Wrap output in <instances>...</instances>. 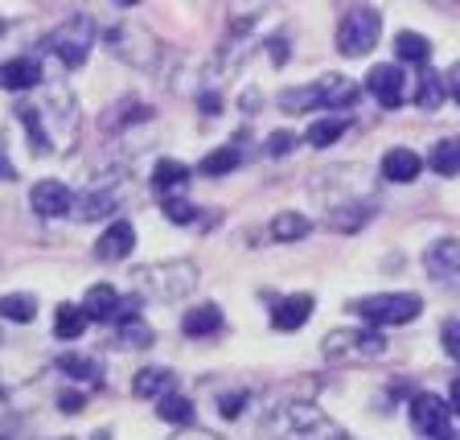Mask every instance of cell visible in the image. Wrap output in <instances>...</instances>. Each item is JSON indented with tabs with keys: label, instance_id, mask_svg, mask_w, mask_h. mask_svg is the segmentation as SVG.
<instances>
[{
	"label": "cell",
	"instance_id": "obj_1",
	"mask_svg": "<svg viewBox=\"0 0 460 440\" xmlns=\"http://www.w3.org/2000/svg\"><path fill=\"white\" fill-rule=\"evenodd\" d=\"M17 115L25 120V136L33 144V157H49L54 144H75L78 140V107L66 91H49L46 107L41 103H21Z\"/></svg>",
	"mask_w": 460,
	"mask_h": 440
},
{
	"label": "cell",
	"instance_id": "obj_2",
	"mask_svg": "<svg viewBox=\"0 0 460 440\" xmlns=\"http://www.w3.org/2000/svg\"><path fill=\"white\" fill-rule=\"evenodd\" d=\"M321 355L333 366H358V363H378L386 355V337L378 329H333L321 337Z\"/></svg>",
	"mask_w": 460,
	"mask_h": 440
},
{
	"label": "cell",
	"instance_id": "obj_3",
	"mask_svg": "<svg viewBox=\"0 0 460 440\" xmlns=\"http://www.w3.org/2000/svg\"><path fill=\"white\" fill-rule=\"evenodd\" d=\"M136 284H140L144 297L153 301H181L198 288V268L190 259H169V264H148V268L136 272Z\"/></svg>",
	"mask_w": 460,
	"mask_h": 440
},
{
	"label": "cell",
	"instance_id": "obj_4",
	"mask_svg": "<svg viewBox=\"0 0 460 440\" xmlns=\"http://www.w3.org/2000/svg\"><path fill=\"white\" fill-rule=\"evenodd\" d=\"M95 41H99L95 21L83 17V13H75V17H66V21H62V25H58L54 33L46 38V49H54L62 67L78 70V67L86 62V54L95 49Z\"/></svg>",
	"mask_w": 460,
	"mask_h": 440
},
{
	"label": "cell",
	"instance_id": "obj_5",
	"mask_svg": "<svg viewBox=\"0 0 460 440\" xmlns=\"http://www.w3.org/2000/svg\"><path fill=\"white\" fill-rule=\"evenodd\" d=\"M349 309H354L370 329H378V326H407V321H415V317L423 313V301L415 297V292H378V297L354 301Z\"/></svg>",
	"mask_w": 460,
	"mask_h": 440
},
{
	"label": "cell",
	"instance_id": "obj_6",
	"mask_svg": "<svg viewBox=\"0 0 460 440\" xmlns=\"http://www.w3.org/2000/svg\"><path fill=\"white\" fill-rule=\"evenodd\" d=\"M378 38H383V17H378V9H349L341 17V25H337V49H341L345 58L370 54V49L378 46Z\"/></svg>",
	"mask_w": 460,
	"mask_h": 440
},
{
	"label": "cell",
	"instance_id": "obj_7",
	"mask_svg": "<svg viewBox=\"0 0 460 440\" xmlns=\"http://www.w3.org/2000/svg\"><path fill=\"white\" fill-rule=\"evenodd\" d=\"M279 428H288V440H300V436L341 440V428H337L321 408H313V403H292V408H284V412H279Z\"/></svg>",
	"mask_w": 460,
	"mask_h": 440
},
{
	"label": "cell",
	"instance_id": "obj_8",
	"mask_svg": "<svg viewBox=\"0 0 460 440\" xmlns=\"http://www.w3.org/2000/svg\"><path fill=\"white\" fill-rule=\"evenodd\" d=\"M411 428L428 440H456L452 436V408L431 391L411 395Z\"/></svg>",
	"mask_w": 460,
	"mask_h": 440
},
{
	"label": "cell",
	"instance_id": "obj_9",
	"mask_svg": "<svg viewBox=\"0 0 460 440\" xmlns=\"http://www.w3.org/2000/svg\"><path fill=\"white\" fill-rule=\"evenodd\" d=\"M119 202H124V177H107V182H95L83 198L75 202L78 211V222H99L107 214L119 211Z\"/></svg>",
	"mask_w": 460,
	"mask_h": 440
},
{
	"label": "cell",
	"instance_id": "obj_10",
	"mask_svg": "<svg viewBox=\"0 0 460 440\" xmlns=\"http://www.w3.org/2000/svg\"><path fill=\"white\" fill-rule=\"evenodd\" d=\"M29 206H33L38 219H62V214L75 206V193H70L62 182L46 177V182H33V190H29Z\"/></svg>",
	"mask_w": 460,
	"mask_h": 440
},
{
	"label": "cell",
	"instance_id": "obj_11",
	"mask_svg": "<svg viewBox=\"0 0 460 440\" xmlns=\"http://www.w3.org/2000/svg\"><path fill=\"white\" fill-rule=\"evenodd\" d=\"M423 268H428V276L440 280V284L460 288V239L431 243L428 256H423Z\"/></svg>",
	"mask_w": 460,
	"mask_h": 440
},
{
	"label": "cell",
	"instance_id": "obj_12",
	"mask_svg": "<svg viewBox=\"0 0 460 440\" xmlns=\"http://www.w3.org/2000/svg\"><path fill=\"white\" fill-rule=\"evenodd\" d=\"M41 78H46V70H41V58L38 54L9 58V62L0 67V86H4V91H13V95L41 86Z\"/></svg>",
	"mask_w": 460,
	"mask_h": 440
},
{
	"label": "cell",
	"instance_id": "obj_13",
	"mask_svg": "<svg viewBox=\"0 0 460 440\" xmlns=\"http://www.w3.org/2000/svg\"><path fill=\"white\" fill-rule=\"evenodd\" d=\"M132 251H136V227L128 219H115L95 243V256L103 259V264H119V259H128Z\"/></svg>",
	"mask_w": 460,
	"mask_h": 440
},
{
	"label": "cell",
	"instance_id": "obj_14",
	"mask_svg": "<svg viewBox=\"0 0 460 440\" xmlns=\"http://www.w3.org/2000/svg\"><path fill=\"white\" fill-rule=\"evenodd\" d=\"M402 86L407 83H402V70L394 67V62H383V67H374L370 75H366V91H370L383 107H399L402 99H407L402 95Z\"/></svg>",
	"mask_w": 460,
	"mask_h": 440
},
{
	"label": "cell",
	"instance_id": "obj_15",
	"mask_svg": "<svg viewBox=\"0 0 460 440\" xmlns=\"http://www.w3.org/2000/svg\"><path fill=\"white\" fill-rule=\"evenodd\" d=\"M308 317H313V297H308V292H296V297H284L271 305V326H276L279 334L300 329Z\"/></svg>",
	"mask_w": 460,
	"mask_h": 440
},
{
	"label": "cell",
	"instance_id": "obj_16",
	"mask_svg": "<svg viewBox=\"0 0 460 440\" xmlns=\"http://www.w3.org/2000/svg\"><path fill=\"white\" fill-rule=\"evenodd\" d=\"M316 86V99H321V107H354L358 95H362V86L354 83V78H345V75H325Z\"/></svg>",
	"mask_w": 460,
	"mask_h": 440
},
{
	"label": "cell",
	"instance_id": "obj_17",
	"mask_svg": "<svg viewBox=\"0 0 460 440\" xmlns=\"http://www.w3.org/2000/svg\"><path fill=\"white\" fill-rule=\"evenodd\" d=\"M423 173V157L411 153V148H391V153L383 157V177L386 182H415Z\"/></svg>",
	"mask_w": 460,
	"mask_h": 440
},
{
	"label": "cell",
	"instance_id": "obj_18",
	"mask_svg": "<svg viewBox=\"0 0 460 440\" xmlns=\"http://www.w3.org/2000/svg\"><path fill=\"white\" fill-rule=\"evenodd\" d=\"M78 309L86 313V321H115V313H119V292H115L111 284H95Z\"/></svg>",
	"mask_w": 460,
	"mask_h": 440
},
{
	"label": "cell",
	"instance_id": "obj_19",
	"mask_svg": "<svg viewBox=\"0 0 460 440\" xmlns=\"http://www.w3.org/2000/svg\"><path fill=\"white\" fill-rule=\"evenodd\" d=\"M169 391H172V371H164V366H144L132 379V395H140V400H161Z\"/></svg>",
	"mask_w": 460,
	"mask_h": 440
},
{
	"label": "cell",
	"instance_id": "obj_20",
	"mask_svg": "<svg viewBox=\"0 0 460 440\" xmlns=\"http://www.w3.org/2000/svg\"><path fill=\"white\" fill-rule=\"evenodd\" d=\"M181 329H185L190 337H210V334H218V329H222V309L210 305V301H206V305H198V309H190V313L181 317Z\"/></svg>",
	"mask_w": 460,
	"mask_h": 440
},
{
	"label": "cell",
	"instance_id": "obj_21",
	"mask_svg": "<svg viewBox=\"0 0 460 440\" xmlns=\"http://www.w3.org/2000/svg\"><path fill=\"white\" fill-rule=\"evenodd\" d=\"M190 173H193L190 165L172 161V157H161V161H156V169H153V185L164 193V198H172V190H177V185L190 182Z\"/></svg>",
	"mask_w": 460,
	"mask_h": 440
},
{
	"label": "cell",
	"instance_id": "obj_22",
	"mask_svg": "<svg viewBox=\"0 0 460 440\" xmlns=\"http://www.w3.org/2000/svg\"><path fill=\"white\" fill-rule=\"evenodd\" d=\"M394 54H399L402 62L428 67V62H431V41L423 38V33H411V29H402V33H394Z\"/></svg>",
	"mask_w": 460,
	"mask_h": 440
},
{
	"label": "cell",
	"instance_id": "obj_23",
	"mask_svg": "<svg viewBox=\"0 0 460 440\" xmlns=\"http://www.w3.org/2000/svg\"><path fill=\"white\" fill-rule=\"evenodd\" d=\"M428 165L440 177H460V136H448L428 153Z\"/></svg>",
	"mask_w": 460,
	"mask_h": 440
},
{
	"label": "cell",
	"instance_id": "obj_24",
	"mask_svg": "<svg viewBox=\"0 0 460 440\" xmlns=\"http://www.w3.org/2000/svg\"><path fill=\"white\" fill-rule=\"evenodd\" d=\"M308 230H313V222L305 219V214H292V211H284V214H276L271 219V227H268V235L276 243H296V239H305Z\"/></svg>",
	"mask_w": 460,
	"mask_h": 440
},
{
	"label": "cell",
	"instance_id": "obj_25",
	"mask_svg": "<svg viewBox=\"0 0 460 440\" xmlns=\"http://www.w3.org/2000/svg\"><path fill=\"white\" fill-rule=\"evenodd\" d=\"M86 313L78 305H58V313H54V334L62 337V342H75V337H83L86 334Z\"/></svg>",
	"mask_w": 460,
	"mask_h": 440
},
{
	"label": "cell",
	"instance_id": "obj_26",
	"mask_svg": "<svg viewBox=\"0 0 460 440\" xmlns=\"http://www.w3.org/2000/svg\"><path fill=\"white\" fill-rule=\"evenodd\" d=\"M444 95H448V91H444V78L436 75L431 67H423V75H420V91H415V103H420L423 112H436V107L444 103Z\"/></svg>",
	"mask_w": 460,
	"mask_h": 440
},
{
	"label": "cell",
	"instance_id": "obj_27",
	"mask_svg": "<svg viewBox=\"0 0 460 440\" xmlns=\"http://www.w3.org/2000/svg\"><path fill=\"white\" fill-rule=\"evenodd\" d=\"M156 416H161L164 424H190L193 420V403L185 400V395L169 391V395H161V400H156Z\"/></svg>",
	"mask_w": 460,
	"mask_h": 440
},
{
	"label": "cell",
	"instance_id": "obj_28",
	"mask_svg": "<svg viewBox=\"0 0 460 440\" xmlns=\"http://www.w3.org/2000/svg\"><path fill=\"white\" fill-rule=\"evenodd\" d=\"M239 165H243V153H239V148H234V144H226V148H214V153L206 157V161H201L198 169L206 173V177H222V173L239 169Z\"/></svg>",
	"mask_w": 460,
	"mask_h": 440
},
{
	"label": "cell",
	"instance_id": "obj_29",
	"mask_svg": "<svg viewBox=\"0 0 460 440\" xmlns=\"http://www.w3.org/2000/svg\"><path fill=\"white\" fill-rule=\"evenodd\" d=\"M33 313H38V301L29 297V292H13V297L0 301V317H9V321H17V326L33 321Z\"/></svg>",
	"mask_w": 460,
	"mask_h": 440
},
{
	"label": "cell",
	"instance_id": "obj_30",
	"mask_svg": "<svg viewBox=\"0 0 460 440\" xmlns=\"http://www.w3.org/2000/svg\"><path fill=\"white\" fill-rule=\"evenodd\" d=\"M321 99H316V86H296V91H284L279 95V112H316Z\"/></svg>",
	"mask_w": 460,
	"mask_h": 440
},
{
	"label": "cell",
	"instance_id": "obj_31",
	"mask_svg": "<svg viewBox=\"0 0 460 440\" xmlns=\"http://www.w3.org/2000/svg\"><path fill=\"white\" fill-rule=\"evenodd\" d=\"M329 222H333L337 230H358L370 222V206H362V202H354V206H337L333 214H329Z\"/></svg>",
	"mask_w": 460,
	"mask_h": 440
},
{
	"label": "cell",
	"instance_id": "obj_32",
	"mask_svg": "<svg viewBox=\"0 0 460 440\" xmlns=\"http://www.w3.org/2000/svg\"><path fill=\"white\" fill-rule=\"evenodd\" d=\"M341 132H345V120H337V115H333V120H313V128H308L305 140L313 144V148H329V144H333Z\"/></svg>",
	"mask_w": 460,
	"mask_h": 440
},
{
	"label": "cell",
	"instance_id": "obj_33",
	"mask_svg": "<svg viewBox=\"0 0 460 440\" xmlns=\"http://www.w3.org/2000/svg\"><path fill=\"white\" fill-rule=\"evenodd\" d=\"M164 219H169L172 227H193V222L201 219V211L185 198H164Z\"/></svg>",
	"mask_w": 460,
	"mask_h": 440
},
{
	"label": "cell",
	"instance_id": "obj_34",
	"mask_svg": "<svg viewBox=\"0 0 460 440\" xmlns=\"http://www.w3.org/2000/svg\"><path fill=\"white\" fill-rule=\"evenodd\" d=\"M58 366H62L66 374H75V379H99V374H103L99 363H91V358H75V355H62Z\"/></svg>",
	"mask_w": 460,
	"mask_h": 440
},
{
	"label": "cell",
	"instance_id": "obj_35",
	"mask_svg": "<svg viewBox=\"0 0 460 440\" xmlns=\"http://www.w3.org/2000/svg\"><path fill=\"white\" fill-rule=\"evenodd\" d=\"M440 346H444V355L456 358V363H460V317L444 321V329H440Z\"/></svg>",
	"mask_w": 460,
	"mask_h": 440
},
{
	"label": "cell",
	"instance_id": "obj_36",
	"mask_svg": "<svg viewBox=\"0 0 460 440\" xmlns=\"http://www.w3.org/2000/svg\"><path fill=\"white\" fill-rule=\"evenodd\" d=\"M148 342H153V329L140 326V317H136V321H128V326L119 329V346H148Z\"/></svg>",
	"mask_w": 460,
	"mask_h": 440
},
{
	"label": "cell",
	"instance_id": "obj_37",
	"mask_svg": "<svg viewBox=\"0 0 460 440\" xmlns=\"http://www.w3.org/2000/svg\"><path fill=\"white\" fill-rule=\"evenodd\" d=\"M300 144V136L296 132H271L268 136V157H288L292 148Z\"/></svg>",
	"mask_w": 460,
	"mask_h": 440
},
{
	"label": "cell",
	"instance_id": "obj_38",
	"mask_svg": "<svg viewBox=\"0 0 460 440\" xmlns=\"http://www.w3.org/2000/svg\"><path fill=\"white\" fill-rule=\"evenodd\" d=\"M243 403H247V391H234V395H222L218 400V412L226 416V420H234V416L243 412Z\"/></svg>",
	"mask_w": 460,
	"mask_h": 440
},
{
	"label": "cell",
	"instance_id": "obj_39",
	"mask_svg": "<svg viewBox=\"0 0 460 440\" xmlns=\"http://www.w3.org/2000/svg\"><path fill=\"white\" fill-rule=\"evenodd\" d=\"M83 395H78V391H62V395H58V408H62V412H78V408H83Z\"/></svg>",
	"mask_w": 460,
	"mask_h": 440
},
{
	"label": "cell",
	"instance_id": "obj_40",
	"mask_svg": "<svg viewBox=\"0 0 460 440\" xmlns=\"http://www.w3.org/2000/svg\"><path fill=\"white\" fill-rule=\"evenodd\" d=\"M0 177H4V182H13V177H17V165L9 161V148H4V140H0Z\"/></svg>",
	"mask_w": 460,
	"mask_h": 440
},
{
	"label": "cell",
	"instance_id": "obj_41",
	"mask_svg": "<svg viewBox=\"0 0 460 440\" xmlns=\"http://www.w3.org/2000/svg\"><path fill=\"white\" fill-rule=\"evenodd\" d=\"M268 49H271V62H276V67H284L288 62V41H268Z\"/></svg>",
	"mask_w": 460,
	"mask_h": 440
},
{
	"label": "cell",
	"instance_id": "obj_42",
	"mask_svg": "<svg viewBox=\"0 0 460 440\" xmlns=\"http://www.w3.org/2000/svg\"><path fill=\"white\" fill-rule=\"evenodd\" d=\"M172 440H222V436H214V432H206V428H185L181 436H172Z\"/></svg>",
	"mask_w": 460,
	"mask_h": 440
},
{
	"label": "cell",
	"instance_id": "obj_43",
	"mask_svg": "<svg viewBox=\"0 0 460 440\" xmlns=\"http://www.w3.org/2000/svg\"><path fill=\"white\" fill-rule=\"evenodd\" d=\"M444 91H448L452 99H460V62L452 67V75H448V83H444Z\"/></svg>",
	"mask_w": 460,
	"mask_h": 440
},
{
	"label": "cell",
	"instance_id": "obj_44",
	"mask_svg": "<svg viewBox=\"0 0 460 440\" xmlns=\"http://www.w3.org/2000/svg\"><path fill=\"white\" fill-rule=\"evenodd\" d=\"M452 412L460 416V379H452Z\"/></svg>",
	"mask_w": 460,
	"mask_h": 440
},
{
	"label": "cell",
	"instance_id": "obj_45",
	"mask_svg": "<svg viewBox=\"0 0 460 440\" xmlns=\"http://www.w3.org/2000/svg\"><path fill=\"white\" fill-rule=\"evenodd\" d=\"M201 107H206V112H218V95H201Z\"/></svg>",
	"mask_w": 460,
	"mask_h": 440
},
{
	"label": "cell",
	"instance_id": "obj_46",
	"mask_svg": "<svg viewBox=\"0 0 460 440\" xmlns=\"http://www.w3.org/2000/svg\"><path fill=\"white\" fill-rule=\"evenodd\" d=\"M0 33H4V17H0Z\"/></svg>",
	"mask_w": 460,
	"mask_h": 440
},
{
	"label": "cell",
	"instance_id": "obj_47",
	"mask_svg": "<svg viewBox=\"0 0 460 440\" xmlns=\"http://www.w3.org/2000/svg\"><path fill=\"white\" fill-rule=\"evenodd\" d=\"M0 395H4V391H0Z\"/></svg>",
	"mask_w": 460,
	"mask_h": 440
},
{
	"label": "cell",
	"instance_id": "obj_48",
	"mask_svg": "<svg viewBox=\"0 0 460 440\" xmlns=\"http://www.w3.org/2000/svg\"><path fill=\"white\" fill-rule=\"evenodd\" d=\"M66 440H70V436H66Z\"/></svg>",
	"mask_w": 460,
	"mask_h": 440
}]
</instances>
